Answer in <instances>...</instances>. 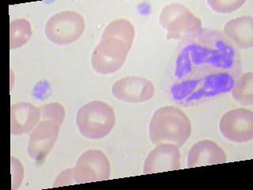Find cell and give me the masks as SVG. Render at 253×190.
Masks as SVG:
<instances>
[{"mask_svg": "<svg viewBox=\"0 0 253 190\" xmlns=\"http://www.w3.org/2000/svg\"><path fill=\"white\" fill-rule=\"evenodd\" d=\"M135 31L127 20H114L105 27L92 54L91 64L97 73L110 75L121 69L132 47Z\"/></svg>", "mask_w": 253, "mask_h": 190, "instance_id": "cell-1", "label": "cell"}, {"mask_svg": "<svg viewBox=\"0 0 253 190\" xmlns=\"http://www.w3.org/2000/svg\"><path fill=\"white\" fill-rule=\"evenodd\" d=\"M149 133L154 144L171 143L180 147L191 136L192 123L184 111L177 107H162L154 112Z\"/></svg>", "mask_w": 253, "mask_h": 190, "instance_id": "cell-2", "label": "cell"}, {"mask_svg": "<svg viewBox=\"0 0 253 190\" xmlns=\"http://www.w3.org/2000/svg\"><path fill=\"white\" fill-rule=\"evenodd\" d=\"M76 122L83 137L89 140H101L113 130L116 115L113 108L107 103L93 101L79 109Z\"/></svg>", "mask_w": 253, "mask_h": 190, "instance_id": "cell-3", "label": "cell"}, {"mask_svg": "<svg viewBox=\"0 0 253 190\" xmlns=\"http://www.w3.org/2000/svg\"><path fill=\"white\" fill-rule=\"evenodd\" d=\"M159 22L167 31L168 40L194 38L202 32L201 20L183 4L166 5L161 12Z\"/></svg>", "mask_w": 253, "mask_h": 190, "instance_id": "cell-4", "label": "cell"}, {"mask_svg": "<svg viewBox=\"0 0 253 190\" xmlns=\"http://www.w3.org/2000/svg\"><path fill=\"white\" fill-rule=\"evenodd\" d=\"M85 28L81 14L67 10L51 17L46 23L44 33L49 42L58 46H67L81 38Z\"/></svg>", "mask_w": 253, "mask_h": 190, "instance_id": "cell-5", "label": "cell"}, {"mask_svg": "<svg viewBox=\"0 0 253 190\" xmlns=\"http://www.w3.org/2000/svg\"><path fill=\"white\" fill-rule=\"evenodd\" d=\"M71 170L74 184L108 180L111 175L110 162L100 150H86Z\"/></svg>", "mask_w": 253, "mask_h": 190, "instance_id": "cell-6", "label": "cell"}, {"mask_svg": "<svg viewBox=\"0 0 253 190\" xmlns=\"http://www.w3.org/2000/svg\"><path fill=\"white\" fill-rule=\"evenodd\" d=\"M221 135L230 142L243 143L253 140V113L246 109L229 111L219 122Z\"/></svg>", "mask_w": 253, "mask_h": 190, "instance_id": "cell-7", "label": "cell"}, {"mask_svg": "<svg viewBox=\"0 0 253 190\" xmlns=\"http://www.w3.org/2000/svg\"><path fill=\"white\" fill-rule=\"evenodd\" d=\"M155 88L149 79L137 76L119 79L112 87L113 97L127 103H142L154 97Z\"/></svg>", "mask_w": 253, "mask_h": 190, "instance_id": "cell-8", "label": "cell"}, {"mask_svg": "<svg viewBox=\"0 0 253 190\" xmlns=\"http://www.w3.org/2000/svg\"><path fill=\"white\" fill-rule=\"evenodd\" d=\"M60 126L58 123L47 120L40 123L30 136L28 145L30 158L36 161L45 158L57 140Z\"/></svg>", "mask_w": 253, "mask_h": 190, "instance_id": "cell-9", "label": "cell"}, {"mask_svg": "<svg viewBox=\"0 0 253 190\" xmlns=\"http://www.w3.org/2000/svg\"><path fill=\"white\" fill-rule=\"evenodd\" d=\"M180 153L178 146L160 143L148 154L143 166V174L167 172L180 169Z\"/></svg>", "mask_w": 253, "mask_h": 190, "instance_id": "cell-10", "label": "cell"}, {"mask_svg": "<svg viewBox=\"0 0 253 190\" xmlns=\"http://www.w3.org/2000/svg\"><path fill=\"white\" fill-rule=\"evenodd\" d=\"M227 160L225 150L213 141L204 140L196 142L188 154V167L221 164Z\"/></svg>", "mask_w": 253, "mask_h": 190, "instance_id": "cell-11", "label": "cell"}, {"mask_svg": "<svg viewBox=\"0 0 253 190\" xmlns=\"http://www.w3.org/2000/svg\"><path fill=\"white\" fill-rule=\"evenodd\" d=\"M42 113L38 107L30 103H17L11 106V134H26L34 129Z\"/></svg>", "mask_w": 253, "mask_h": 190, "instance_id": "cell-12", "label": "cell"}, {"mask_svg": "<svg viewBox=\"0 0 253 190\" xmlns=\"http://www.w3.org/2000/svg\"><path fill=\"white\" fill-rule=\"evenodd\" d=\"M224 34L237 47L249 49L253 46V18L242 16L230 20L224 26Z\"/></svg>", "mask_w": 253, "mask_h": 190, "instance_id": "cell-13", "label": "cell"}, {"mask_svg": "<svg viewBox=\"0 0 253 190\" xmlns=\"http://www.w3.org/2000/svg\"><path fill=\"white\" fill-rule=\"evenodd\" d=\"M232 96L242 105H253V73L243 74L232 87Z\"/></svg>", "mask_w": 253, "mask_h": 190, "instance_id": "cell-14", "label": "cell"}, {"mask_svg": "<svg viewBox=\"0 0 253 190\" xmlns=\"http://www.w3.org/2000/svg\"><path fill=\"white\" fill-rule=\"evenodd\" d=\"M32 28L30 22L24 18L10 22V49L22 47L31 38Z\"/></svg>", "mask_w": 253, "mask_h": 190, "instance_id": "cell-15", "label": "cell"}, {"mask_svg": "<svg viewBox=\"0 0 253 190\" xmlns=\"http://www.w3.org/2000/svg\"><path fill=\"white\" fill-rule=\"evenodd\" d=\"M245 2V0H209L208 3L214 12L229 14L240 9Z\"/></svg>", "mask_w": 253, "mask_h": 190, "instance_id": "cell-16", "label": "cell"}, {"mask_svg": "<svg viewBox=\"0 0 253 190\" xmlns=\"http://www.w3.org/2000/svg\"><path fill=\"white\" fill-rule=\"evenodd\" d=\"M42 116L43 120H52V121H55L59 125H61L65 117V109L60 104L52 103L42 108Z\"/></svg>", "mask_w": 253, "mask_h": 190, "instance_id": "cell-17", "label": "cell"}, {"mask_svg": "<svg viewBox=\"0 0 253 190\" xmlns=\"http://www.w3.org/2000/svg\"><path fill=\"white\" fill-rule=\"evenodd\" d=\"M12 190L15 189V185L20 186L23 179V167L21 162L15 158H11Z\"/></svg>", "mask_w": 253, "mask_h": 190, "instance_id": "cell-18", "label": "cell"}]
</instances>
